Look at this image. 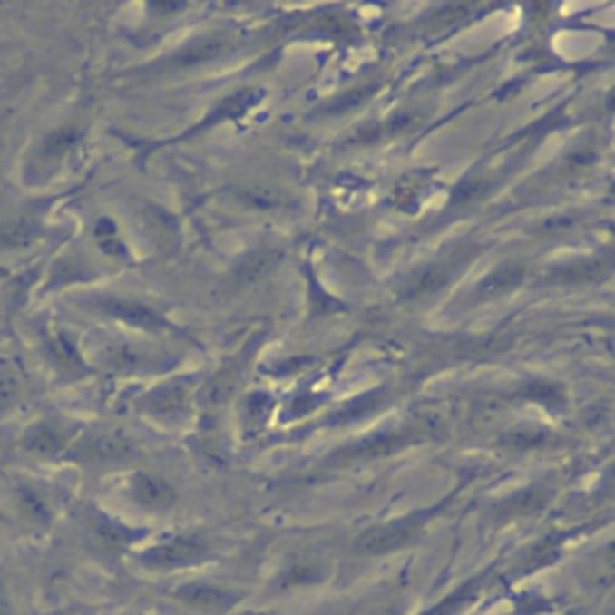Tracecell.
<instances>
[{
	"mask_svg": "<svg viewBox=\"0 0 615 615\" xmlns=\"http://www.w3.org/2000/svg\"><path fill=\"white\" fill-rule=\"evenodd\" d=\"M450 279V272L444 267H428V269H421L418 274H414L406 284H404V296L406 298H424V296L433 294L443 287L444 281Z\"/></svg>",
	"mask_w": 615,
	"mask_h": 615,
	"instance_id": "5",
	"label": "cell"
},
{
	"mask_svg": "<svg viewBox=\"0 0 615 615\" xmlns=\"http://www.w3.org/2000/svg\"><path fill=\"white\" fill-rule=\"evenodd\" d=\"M0 615H13V613H10V609H7V603H5V599H3V596H0Z\"/></svg>",
	"mask_w": 615,
	"mask_h": 615,
	"instance_id": "13",
	"label": "cell"
},
{
	"mask_svg": "<svg viewBox=\"0 0 615 615\" xmlns=\"http://www.w3.org/2000/svg\"><path fill=\"white\" fill-rule=\"evenodd\" d=\"M226 48V42L221 39H205V42L195 44L190 46L185 54L178 55V63H198V61H207V58H214L217 54H221Z\"/></svg>",
	"mask_w": 615,
	"mask_h": 615,
	"instance_id": "12",
	"label": "cell"
},
{
	"mask_svg": "<svg viewBox=\"0 0 615 615\" xmlns=\"http://www.w3.org/2000/svg\"><path fill=\"white\" fill-rule=\"evenodd\" d=\"M524 277V269L520 265H505L495 269L488 279L481 284V296H498L514 288Z\"/></svg>",
	"mask_w": 615,
	"mask_h": 615,
	"instance_id": "8",
	"label": "cell"
},
{
	"mask_svg": "<svg viewBox=\"0 0 615 615\" xmlns=\"http://www.w3.org/2000/svg\"><path fill=\"white\" fill-rule=\"evenodd\" d=\"M414 532H416V522H404L396 529H383V532L373 533V536L363 541L361 551H366V553H383V551H390V548L404 543Z\"/></svg>",
	"mask_w": 615,
	"mask_h": 615,
	"instance_id": "6",
	"label": "cell"
},
{
	"mask_svg": "<svg viewBox=\"0 0 615 615\" xmlns=\"http://www.w3.org/2000/svg\"><path fill=\"white\" fill-rule=\"evenodd\" d=\"M75 142H77V132L75 131L51 132V135L44 140L42 151L36 154V161H39V166H42V169H44V166L55 164L58 159H63L65 154H68V150Z\"/></svg>",
	"mask_w": 615,
	"mask_h": 615,
	"instance_id": "7",
	"label": "cell"
},
{
	"mask_svg": "<svg viewBox=\"0 0 615 615\" xmlns=\"http://www.w3.org/2000/svg\"><path fill=\"white\" fill-rule=\"evenodd\" d=\"M178 596L185 603H190L192 609L200 610H220L229 606V594L217 587H210V584H190V587L181 589Z\"/></svg>",
	"mask_w": 615,
	"mask_h": 615,
	"instance_id": "4",
	"label": "cell"
},
{
	"mask_svg": "<svg viewBox=\"0 0 615 615\" xmlns=\"http://www.w3.org/2000/svg\"><path fill=\"white\" fill-rule=\"evenodd\" d=\"M132 493L140 505L154 507V510H161V507H169L173 503V491L171 485L166 481L157 479V476H137L135 485H132Z\"/></svg>",
	"mask_w": 615,
	"mask_h": 615,
	"instance_id": "3",
	"label": "cell"
},
{
	"mask_svg": "<svg viewBox=\"0 0 615 615\" xmlns=\"http://www.w3.org/2000/svg\"><path fill=\"white\" fill-rule=\"evenodd\" d=\"M202 553H205V543L198 536H176L147 551L144 562L151 568H178L185 562L198 561Z\"/></svg>",
	"mask_w": 615,
	"mask_h": 615,
	"instance_id": "1",
	"label": "cell"
},
{
	"mask_svg": "<svg viewBox=\"0 0 615 615\" xmlns=\"http://www.w3.org/2000/svg\"><path fill=\"white\" fill-rule=\"evenodd\" d=\"M99 308L103 313L113 315L118 320L131 322L135 327L144 329H157L164 327V317L150 306H142V303L125 301V298H106V301H99Z\"/></svg>",
	"mask_w": 615,
	"mask_h": 615,
	"instance_id": "2",
	"label": "cell"
},
{
	"mask_svg": "<svg viewBox=\"0 0 615 615\" xmlns=\"http://www.w3.org/2000/svg\"><path fill=\"white\" fill-rule=\"evenodd\" d=\"M279 258H281V253H277V250H260V253L250 255V258L240 265L239 279L240 281L258 279V277L269 272V269L279 262Z\"/></svg>",
	"mask_w": 615,
	"mask_h": 615,
	"instance_id": "10",
	"label": "cell"
},
{
	"mask_svg": "<svg viewBox=\"0 0 615 615\" xmlns=\"http://www.w3.org/2000/svg\"><path fill=\"white\" fill-rule=\"evenodd\" d=\"M128 447L123 443H118V440H109V438H96L92 443L84 444V454L87 459H99V462H111V459L123 457Z\"/></svg>",
	"mask_w": 615,
	"mask_h": 615,
	"instance_id": "11",
	"label": "cell"
},
{
	"mask_svg": "<svg viewBox=\"0 0 615 615\" xmlns=\"http://www.w3.org/2000/svg\"><path fill=\"white\" fill-rule=\"evenodd\" d=\"M61 433L51 428V425H36L32 431L27 433V438H24V444H27L29 450L39 452V454H55V452L61 450Z\"/></svg>",
	"mask_w": 615,
	"mask_h": 615,
	"instance_id": "9",
	"label": "cell"
}]
</instances>
